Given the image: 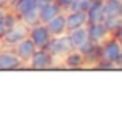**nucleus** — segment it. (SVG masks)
I'll use <instances>...</instances> for the list:
<instances>
[{"instance_id":"nucleus-1","label":"nucleus","mask_w":122,"mask_h":121,"mask_svg":"<svg viewBox=\"0 0 122 121\" xmlns=\"http://www.w3.org/2000/svg\"><path fill=\"white\" fill-rule=\"evenodd\" d=\"M28 25H25L24 22L19 21L17 24H14L10 29H5L2 33V38H0V46L5 47H13L14 44H17L19 41L28 36Z\"/></svg>"},{"instance_id":"nucleus-2","label":"nucleus","mask_w":122,"mask_h":121,"mask_svg":"<svg viewBox=\"0 0 122 121\" xmlns=\"http://www.w3.org/2000/svg\"><path fill=\"white\" fill-rule=\"evenodd\" d=\"M46 49L52 55V58H63L66 53H69L72 50V44L67 38V33L60 36H52Z\"/></svg>"},{"instance_id":"nucleus-3","label":"nucleus","mask_w":122,"mask_h":121,"mask_svg":"<svg viewBox=\"0 0 122 121\" xmlns=\"http://www.w3.org/2000/svg\"><path fill=\"white\" fill-rule=\"evenodd\" d=\"M100 58L108 63H122V46L119 44L117 39H111L102 44L100 49Z\"/></svg>"},{"instance_id":"nucleus-4","label":"nucleus","mask_w":122,"mask_h":121,"mask_svg":"<svg viewBox=\"0 0 122 121\" xmlns=\"http://www.w3.org/2000/svg\"><path fill=\"white\" fill-rule=\"evenodd\" d=\"M24 66L20 58L16 55L13 47L0 46V71H13Z\"/></svg>"},{"instance_id":"nucleus-5","label":"nucleus","mask_w":122,"mask_h":121,"mask_svg":"<svg viewBox=\"0 0 122 121\" xmlns=\"http://www.w3.org/2000/svg\"><path fill=\"white\" fill-rule=\"evenodd\" d=\"M28 38L35 43L36 49H46L49 41H50V38H52V35L49 33L46 24L38 22V24L31 25L28 29Z\"/></svg>"},{"instance_id":"nucleus-6","label":"nucleus","mask_w":122,"mask_h":121,"mask_svg":"<svg viewBox=\"0 0 122 121\" xmlns=\"http://www.w3.org/2000/svg\"><path fill=\"white\" fill-rule=\"evenodd\" d=\"M52 61H53V58L47 52V49H36L25 66L31 69H47L52 66Z\"/></svg>"},{"instance_id":"nucleus-7","label":"nucleus","mask_w":122,"mask_h":121,"mask_svg":"<svg viewBox=\"0 0 122 121\" xmlns=\"http://www.w3.org/2000/svg\"><path fill=\"white\" fill-rule=\"evenodd\" d=\"M13 50H14L16 55L20 58L22 63L27 64V61H28L30 58H31V55L35 53L36 46H35V43H33L28 36H25L22 41H19L17 44H14V46H13Z\"/></svg>"},{"instance_id":"nucleus-8","label":"nucleus","mask_w":122,"mask_h":121,"mask_svg":"<svg viewBox=\"0 0 122 121\" xmlns=\"http://www.w3.org/2000/svg\"><path fill=\"white\" fill-rule=\"evenodd\" d=\"M86 30H88V38L96 44L105 43V39H107L108 35H110L108 29L103 24V21L102 22H89V27H88Z\"/></svg>"},{"instance_id":"nucleus-9","label":"nucleus","mask_w":122,"mask_h":121,"mask_svg":"<svg viewBox=\"0 0 122 121\" xmlns=\"http://www.w3.org/2000/svg\"><path fill=\"white\" fill-rule=\"evenodd\" d=\"M46 27L47 30H49V33H50L52 36H60V35H64L66 32V14L61 11V13H58L55 17H52L50 21L46 22Z\"/></svg>"},{"instance_id":"nucleus-10","label":"nucleus","mask_w":122,"mask_h":121,"mask_svg":"<svg viewBox=\"0 0 122 121\" xmlns=\"http://www.w3.org/2000/svg\"><path fill=\"white\" fill-rule=\"evenodd\" d=\"M88 24V16L83 11H69L66 14V32L75 30Z\"/></svg>"},{"instance_id":"nucleus-11","label":"nucleus","mask_w":122,"mask_h":121,"mask_svg":"<svg viewBox=\"0 0 122 121\" xmlns=\"http://www.w3.org/2000/svg\"><path fill=\"white\" fill-rule=\"evenodd\" d=\"M11 5H13V13L19 19L22 16H25L27 13H30V11L38 10V2L36 0H14Z\"/></svg>"},{"instance_id":"nucleus-12","label":"nucleus","mask_w":122,"mask_h":121,"mask_svg":"<svg viewBox=\"0 0 122 121\" xmlns=\"http://www.w3.org/2000/svg\"><path fill=\"white\" fill-rule=\"evenodd\" d=\"M61 13V6L56 3V2H52V3H47L44 6H39L38 8V14H39V22L41 24H46L47 21H50L52 17Z\"/></svg>"},{"instance_id":"nucleus-13","label":"nucleus","mask_w":122,"mask_h":121,"mask_svg":"<svg viewBox=\"0 0 122 121\" xmlns=\"http://www.w3.org/2000/svg\"><path fill=\"white\" fill-rule=\"evenodd\" d=\"M88 22H102L105 19L103 13V0H94L89 10L86 11Z\"/></svg>"},{"instance_id":"nucleus-14","label":"nucleus","mask_w":122,"mask_h":121,"mask_svg":"<svg viewBox=\"0 0 122 121\" xmlns=\"http://www.w3.org/2000/svg\"><path fill=\"white\" fill-rule=\"evenodd\" d=\"M67 38L72 44V49H78V47L88 39V30L85 29V25H83V27H78V29H75V30L67 32Z\"/></svg>"},{"instance_id":"nucleus-15","label":"nucleus","mask_w":122,"mask_h":121,"mask_svg":"<svg viewBox=\"0 0 122 121\" xmlns=\"http://www.w3.org/2000/svg\"><path fill=\"white\" fill-rule=\"evenodd\" d=\"M63 60H64V66H67V68H78L85 61V55L80 50L72 49L69 53H66L63 57Z\"/></svg>"},{"instance_id":"nucleus-16","label":"nucleus","mask_w":122,"mask_h":121,"mask_svg":"<svg viewBox=\"0 0 122 121\" xmlns=\"http://www.w3.org/2000/svg\"><path fill=\"white\" fill-rule=\"evenodd\" d=\"M103 13L105 17L122 16V2H119V0H103Z\"/></svg>"},{"instance_id":"nucleus-17","label":"nucleus","mask_w":122,"mask_h":121,"mask_svg":"<svg viewBox=\"0 0 122 121\" xmlns=\"http://www.w3.org/2000/svg\"><path fill=\"white\" fill-rule=\"evenodd\" d=\"M94 0H74L71 5H69L67 10L69 11H83V13H86L89 10V6L92 5Z\"/></svg>"},{"instance_id":"nucleus-18","label":"nucleus","mask_w":122,"mask_h":121,"mask_svg":"<svg viewBox=\"0 0 122 121\" xmlns=\"http://www.w3.org/2000/svg\"><path fill=\"white\" fill-rule=\"evenodd\" d=\"M105 27L108 29V32H117L119 27L122 25V16H111V17L103 19Z\"/></svg>"},{"instance_id":"nucleus-19","label":"nucleus","mask_w":122,"mask_h":121,"mask_svg":"<svg viewBox=\"0 0 122 121\" xmlns=\"http://www.w3.org/2000/svg\"><path fill=\"white\" fill-rule=\"evenodd\" d=\"M6 11H8L6 6H0V27H2V24H3V19H5V16H6Z\"/></svg>"},{"instance_id":"nucleus-20","label":"nucleus","mask_w":122,"mask_h":121,"mask_svg":"<svg viewBox=\"0 0 122 121\" xmlns=\"http://www.w3.org/2000/svg\"><path fill=\"white\" fill-rule=\"evenodd\" d=\"M38 2V8L39 6H44V5H47V3H52L53 0H36Z\"/></svg>"},{"instance_id":"nucleus-21","label":"nucleus","mask_w":122,"mask_h":121,"mask_svg":"<svg viewBox=\"0 0 122 121\" xmlns=\"http://www.w3.org/2000/svg\"><path fill=\"white\" fill-rule=\"evenodd\" d=\"M117 38H116V39H117V41H119V44H121V46H122V25H121V27H119V30H117Z\"/></svg>"},{"instance_id":"nucleus-22","label":"nucleus","mask_w":122,"mask_h":121,"mask_svg":"<svg viewBox=\"0 0 122 121\" xmlns=\"http://www.w3.org/2000/svg\"><path fill=\"white\" fill-rule=\"evenodd\" d=\"M2 33H3V27H0V38H2Z\"/></svg>"},{"instance_id":"nucleus-23","label":"nucleus","mask_w":122,"mask_h":121,"mask_svg":"<svg viewBox=\"0 0 122 121\" xmlns=\"http://www.w3.org/2000/svg\"><path fill=\"white\" fill-rule=\"evenodd\" d=\"M119 2H122V0H119Z\"/></svg>"}]
</instances>
